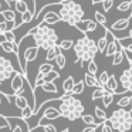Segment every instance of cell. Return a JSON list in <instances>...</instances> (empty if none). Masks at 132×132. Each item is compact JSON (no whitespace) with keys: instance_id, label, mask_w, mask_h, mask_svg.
Instances as JSON below:
<instances>
[{"instance_id":"31","label":"cell","mask_w":132,"mask_h":132,"mask_svg":"<svg viewBox=\"0 0 132 132\" xmlns=\"http://www.w3.org/2000/svg\"><path fill=\"white\" fill-rule=\"evenodd\" d=\"M65 63H67V60H65V55L63 54V53H58L57 54V57H55V64H57V67L60 70H63L64 67H65Z\"/></svg>"},{"instance_id":"46","label":"cell","mask_w":132,"mask_h":132,"mask_svg":"<svg viewBox=\"0 0 132 132\" xmlns=\"http://www.w3.org/2000/svg\"><path fill=\"white\" fill-rule=\"evenodd\" d=\"M122 50L126 53V54H128V53H131V54H132V43H128L126 46H123Z\"/></svg>"},{"instance_id":"24","label":"cell","mask_w":132,"mask_h":132,"mask_svg":"<svg viewBox=\"0 0 132 132\" xmlns=\"http://www.w3.org/2000/svg\"><path fill=\"white\" fill-rule=\"evenodd\" d=\"M94 16H95V23L101 24L104 29H106V17H105V16H104L101 12H98V10H95V12H94Z\"/></svg>"},{"instance_id":"15","label":"cell","mask_w":132,"mask_h":132,"mask_svg":"<svg viewBox=\"0 0 132 132\" xmlns=\"http://www.w3.org/2000/svg\"><path fill=\"white\" fill-rule=\"evenodd\" d=\"M0 48L3 50L4 53H13L17 55L19 54V46L17 44H10L7 41H0Z\"/></svg>"},{"instance_id":"43","label":"cell","mask_w":132,"mask_h":132,"mask_svg":"<svg viewBox=\"0 0 132 132\" xmlns=\"http://www.w3.org/2000/svg\"><path fill=\"white\" fill-rule=\"evenodd\" d=\"M101 132H114V129H112L111 126H109V123L105 121V122L101 123Z\"/></svg>"},{"instance_id":"8","label":"cell","mask_w":132,"mask_h":132,"mask_svg":"<svg viewBox=\"0 0 132 132\" xmlns=\"http://www.w3.org/2000/svg\"><path fill=\"white\" fill-rule=\"evenodd\" d=\"M129 21H131V17L119 19V20H117L115 23H112V26L108 29V31L109 33H112V31H122V30H125L126 27L129 26Z\"/></svg>"},{"instance_id":"7","label":"cell","mask_w":132,"mask_h":132,"mask_svg":"<svg viewBox=\"0 0 132 132\" xmlns=\"http://www.w3.org/2000/svg\"><path fill=\"white\" fill-rule=\"evenodd\" d=\"M75 27H77L81 33H84V36H87V33L95 31L97 27H98V24L95 23L94 20H82V21H80Z\"/></svg>"},{"instance_id":"53","label":"cell","mask_w":132,"mask_h":132,"mask_svg":"<svg viewBox=\"0 0 132 132\" xmlns=\"http://www.w3.org/2000/svg\"><path fill=\"white\" fill-rule=\"evenodd\" d=\"M131 60H132V58H131Z\"/></svg>"},{"instance_id":"45","label":"cell","mask_w":132,"mask_h":132,"mask_svg":"<svg viewBox=\"0 0 132 132\" xmlns=\"http://www.w3.org/2000/svg\"><path fill=\"white\" fill-rule=\"evenodd\" d=\"M100 125H101V123H95L94 126H87V128H84L81 132H95V131H97V128H98Z\"/></svg>"},{"instance_id":"10","label":"cell","mask_w":132,"mask_h":132,"mask_svg":"<svg viewBox=\"0 0 132 132\" xmlns=\"http://www.w3.org/2000/svg\"><path fill=\"white\" fill-rule=\"evenodd\" d=\"M118 50H119V44H118V41L115 40L114 37L111 38V40L108 41V44H106V48H105V55L106 57H112V55L115 54V53L118 51Z\"/></svg>"},{"instance_id":"18","label":"cell","mask_w":132,"mask_h":132,"mask_svg":"<svg viewBox=\"0 0 132 132\" xmlns=\"http://www.w3.org/2000/svg\"><path fill=\"white\" fill-rule=\"evenodd\" d=\"M16 70H6L3 67H0V82L3 84L6 80H12V77L16 74Z\"/></svg>"},{"instance_id":"41","label":"cell","mask_w":132,"mask_h":132,"mask_svg":"<svg viewBox=\"0 0 132 132\" xmlns=\"http://www.w3.org/2000/svg\"><path fill=\"white\" fill-rule=\"evenodd\" d=\"M132 9V2H122L121 4H118L117 10L118 12H126V10Z\"/></svg>"},{"instance_id":"6","label":"cell","mask_w":132,"mask_h":132,"mask_svg":"<svg viewBox=\"0 0 132 132\" xmlns=\"http://www.w3.org/2000/svg\"><path fill=\"white\" fill-rule=\"evenodd\" d=\"M121 85H122V91H129L132 92V67L126 68L121 75Z\"/></svg>"},{"instance_id":"16","label":"cell","mask_w":132,"mask_h":132,"mask_svg":"<svg viewBox=\"0 0 132 132\" xmlns=\"http://www.w3.org/2000/svg\"><path fill=\"white\" fill-rule=\"evenodd\" d=\"M0 14H2L3 20L7 21V23H14L16 21V12L13 9H4L0 12Z\"/></svg>"},{"instance_id":"2","label":"cell","mask_w":132,"mask_h":132,"mask_svg":"<svg viewBox=\"0 0 132 132\" xmlns=\"http://www.w3.org/2000/svg\"><path fill=\"white\" fill-rule=\"evenodd\" d=\"M58 112L64 118H68V115L72 114V112H78V114L82 115L84 114V105L78 98L70 97V98H65V100H60Z\"/></svg>"},{"instance_id":"11","label":"cell","mask_w":132,"mask_h":132,"mask_svg":"<svg viewBox=\"0 0 132 132\" xmlns=\"http://www.w3.org/2000/svg\"><path fill=\"white\" fill-rule=\"evenodd\" d=\"M104 88L108 92H112V94L118 92V81H117V77H115L114 74L109 75V78H108V81H106V84L104 85Z\"/></svg>"},{"instance_id":"42","label":"cell","mask_w":132,"mask_h":132,"mask_svg":"<svg viewBox=\"0 0 132 132\" xmlns=\"http://www.w3.org/2000/svg\"><path fill=\"white\" fill-rule=\"evenodd\" d=\"M101 6H102L104 12H109L114 7V0H102L101 2Z\"/></svg>"},{"instance_id":"17","label":"cell","mask_w":132,"mask_h":132,"mask_svg":"<svg viewBox=\"0 0 132 132\" xmlns=\"http://www.w3.org/2000/svg\"><path fill=\"white\" fill-rule=\"evenodd\" d=\"M84 85H87V87H95V88H104V87L100 85L97 77H92V75H89V74L84 75Z\"/></svg>"},{"instance_id":"23","label":"cell","mask_w":132,"mask_h":132,"mask_svg":"<svg viewBox=\"0 0 132 132\" xmlns=\"http://www.w3.org/2000/svg\"><path fill=\"white\" fill-rule=\"evenodd\" d=\"M58 53H60V50H58L57 46L53 47V48H50V50H47V51H46V60H47V63L55 60V57H57Z\"/></svg>"},{"instance_id":"50","label":"cell","mask_w":132,"mask_h":132,"mask_svg":"<svg viewBox=\"0 0 132 132\" xmlns=\"http://www.w3.org/2000/svg\"><path fill=\"white\" fill-rule=\"evenodd\" d=\"M0 12H2V2H0Z\"/></svg>"},{"instance_id":"26","label":"cell","mask_w":132,"mask_h":132,"mask_svg":"<svg viewBox=\"0 0 132 132\" xmlns=\"http://www.w3.org/2000/svg\"><path fill=\"white\" fill-rule=\"evenodd\" d=\"M13 4H14V7H16V12H19L20 14H23L24 12L29 10V9H27V3L24 2V0H16Z\"/></svg>"},{"instance_id":"20","label":"cell","mask_w":132,"mask_h":132,"mask_svg":"<svg viewBox=\"0 0 132 132\" xmlns=\"http://www.w3.org/2000/svg\"><path fill=\"white\" fill-rule=\"evenodd\" d=\"M74 78L70 75V77H67L65 80H64V82H63V91H64V94H71V89H72V87H74Z\"/></svg>"},{"instance_id":"39","label":"cell","mask_w":132,"mask_h":132,"mask_svg":"<svg viewBox=\"0 0 132 132\" xmlns=\"http://www.w3.org/2000/svg\"><path fill=\"white\" fill-rule=\"evenodd\" d=\"M58 77H60V72L51 71L50 74H47L46 77H44V82H54V80H57Z\"/></svg>"},{"instance_id":"35","label":"cell","mask_w":132,"mask_h":132,"mask_svg":"<svg viewBox=\"0 0 132 132\" xmlns=\"http://www.w3.org/2000/svg\"><path fill=\"white\" fill-rule=\"evenodd\" d=\"M82 92H84V81H80V82L74 84V87L71 89V94L75 95V94H82Z\"/></svg>"},{"instance_id":"1","label":"cell","mask_w":132,"mask_h":132,"mask_svg":"<svg viewBox=\"0 0 132 132\" xmlns=\"http://www.w3.org/2000/svg\"><path fill=\"white\" fill-rule=\"evenodd\" d=\"M112 129H117L119 132H126L132 128V111L119 109L112 112V115L106 119Z\"/></svg>"},{"instance_id":"28","label":"cell","mask_w":132,"mask_h":132,"mask_svg":"<svg viewBox=\"0 0 132 132\" xmlns=\"http://www.w3.org/2000/svg\"><path fill=\"white\" fill-rule=\"evenodd\" d=\"M101 100H102L104 106H105V108H108V106L112 104V101H114V94H112V92H108V91L105 89V92H104V97L101 98Z\"/></svg>"},{"instance_id":"48","label":"cell","mask_w":132,"mask_h":132,"mask_svg":"<svg viewBox=\"0 0 132 132\" xmlns=\"http://www.w3.org/2000/svg\"><path fill=\"white\" fill-rule=\"evenodd\" d=\"M2 101H3V92L0 91V105H2Z\"/></svg>"},{"instance_id":"49","label":"cell","mask_w":132,"mask_h":132,"mask_svg":"<svg viewBox=\"0 0 132 132\" xmlns=\"http://www.w3.org/2000/svg\"><path fill=\"white\" fill-rule=\"evenodd\" d=\"M61 132H70V129H68V128H65V129H63Z\"/></svg>"},{"instance_id":"5","label":"cell","mask_w":132,"mask_h":132,"mask_svg":"<svg viewBox=\"0 0 132 132\" xmlns=\"http://www.w3.org/2000/svg\"><path fill=\"white\" fill-rule=\"evenodd\" d=\"M3 117L4 121L7 122L10 128V132H27L23 129V126H29L27 125V121H23L21 118H10V117H6V115H0Z\"/></svg>"},{"instance_id":"40","label":"cell","mask_w":132,"mask_h":132,"mask_svg":"<svg viewBox=\"0 0 132 132\" xmlns=\"http://www.w3.org/2000/svg\"><path fill=\"white\" fill-rule=\"evenodd\" d=\"M108 78H109V74H108L106 71H102V72L100 74V77L97 78V80H98V82H100V85H101V87H104V85L106 84V81H108Z\"/></svg>"},{"instance_id":"44","label":"cell","mask_w":132,"mask_h":132,"mask_svg":"<svg viewBox=\"0 0 132 132\" xmlns=\"http://www.w3.org/2000/svg\"><path fill=\"white\" fill-rule=\"evenodd\" d=\"M43 129H44V132H57L55 125H51V123H46V125H43Z\"/></svg>"},{"instance_id":"21","label":"cell","mask_w":132,"mask_h":132,"mask_svg":"<svg viewBox=\"0 0 132 132\" xmlns=\"http://www.w3.org/2000/svg\"><path fill=\"white\" fill-rule=\"evenodd\" d=\"M51 71H54V67H53L51 63H43L38 67V74L44 75V77H46L47 74H50Z\"/></svg>"},{"instance_id":"33","label":"cell","mask_w":132,"mask_h":132,"mask_svg":"<svg viewBox=\"0 0 132 132\" xmlns=\"http://www.w3.org/2000/svg\"><path fill=\"white\" fill-rule=\"evenodd\" d=\"M41 89H43L44 92H51V94L57 92V87H55L54 82H43V85H41Z\"/></svg>"},{"instance_id":"4","label":"cell","mask_w":132,"mask_h":132,"mask_svg":"<svg viewBox=\"0 0 132 132\" xmlns=\"http://www.w3.org/2000/svg\"><path fill=\"white\" fill-rule=\"evenodd\" d=\"M24 80L26 78L20 72H16L12 77V80H10V88L13 91V95H21L24 92Z\"/></svg>"},{"instance_id":"52","label":"cell","mask_w":132,"mask_h":132,"mask_svg":"<svg viewBox=\"0 0 132 132\" xmlns=\"http://www.w3.org/2000/svg\"><path fill=\"white\" fill-rule=\"evenodd\" d=\"M0 87H2V82H0Z\"/></svg>"},{"instance_id":"22","label":"cell","mask_w":132,"mask_h":132,"mask_svg":"<svg viewBox=\"0 0 132 132\" xmlns=\"http://www.w3.org/2000/svg\"><path fill=\"white\" fill-rule=\"evenodd\" d=\"M57 47H58L60 51H63V50L67 51V50H71L72 47H74V41L72 40H61V41H58Z\"/></svg>"},{"instance_id":"14","label":"cell","mask_w":132,"mask_h":132,"mask_svg":"<svg viewBox=\"0 0 132 132\" xmlns=\"http://www.w3.org/2000/svg\"><path fill=\"white\" fill-rule=\"evenodd\" d=\"M117 104H118V106H119V109L129 108V111H132V94L131 95H125V97L119 98Z\"/></svg>"},{"instance_id":"12","label":"cell","mask_w":132,"mask_h":132,"mask_svg":"<svg viewBox=\"0 0 132 132\" xmlns=\"http://www.w3.org/2000/svg\"><path fill=\"white\" fill-rule=\"evenodd\" d=\"M108 36H109V31H108V27L104 29V36L97 41V48H98V53H104L106 48V44H108Z\"/></svg>"},{"instance_id":"27","label":"cell","mask_w":132,"mask_h":132,"mask_svg":"<svg viewBox=\"0 0 132 132\" xmlns=\"http://www.w3.org/2000/svg\"><path fill=\"white\" fill-rule=\"evenodd\" d=\"M13 30H14V23L10 24L4 20L0 23V36H3L4 33H7V31H13Z\"/></svg>"},{"instance_id":"36","label":"cell","mask_w":132,"mask_h":132,"mask_svg":"<svg viewBox=\"0 0 132 132\" xmlns=\"http://www.w3.org/2000/svg\"><path fill=\"white\" fill-rule=\"evenodd\" d=\"M104 92H105V88H95V91H92L91 100H92V101L101 100V98L104 97Z\"/></svg>"},{"instance_id":"3","label":"cell","mask_w":132,"mask_h":132,"mask_svg":"<svg viewBox=\"0 0 132 132\" xmlns=\"http://www.w3.org/2000/svg\"><path fill=\"white\" fill-rule=\"evenodd\" d=\"M94 43V40H91V38L88 37V36H84V37H81V38H78L77 41L74 43V53H75V57H77V60L74 61L75 64L78 63V61L81 60V57L84 55V53L87 51V50L89 48V46Z\"/></svg>"},{"instance_id":"29","label":"cell","mask_w":132,"mask_h":132,"mask_svg":"<svg viewBox=\"0 0 132 132\" xmlns=\"http://www.w3.org/2000/svg\"><path fill=\"white\" fill-rule=\"evenodd\" d=\"M97 72H98V65H97V63H95L94 60L89 61V63L87 64V74L95 77V75H97Z\"/></svg>"},{"instance_id":"19","label":"cell","mask_w":132,"mask_h":132,"mask_svg":"<svg viewBox=\"0 0 132 132\" xmlns=\"http://www.w3.org/2000/svg\"><path fill=\"white\" fill-rule=\"evenodd\" d=\"M125 57H126L125 51H123V50H118V51L112 55V65H114V67L119 65V64L123 61V58H125Z\"/></svg>"},{"instance_id":"47","label":"cell","mask_w":132,"mask_h":132,"mask_svg":"<svg viewBox=\"0 0 132 132\" xmlns=\"http://www.w3.org/2000/svg\"><path fill=\"white\" fill-rule=\"evenodd\" d=\"M128 38L131 40V43H132V29L129 30V33H128Z\"/></svg>"},{"instance_id":"13","label":"cell","mask_w":132,"mask_h":132,"mask_svg":"<svg viewBox=\"0 0 132 132\" xmlns=\"http://www.w3.org/2000/svg\"><path fill=\"white\" fill-rule=\"evenodd\" d=\"M12 98H14V105H16V108L24 109L26 106H29V101H27V98L23 97V95H10V100H12Z\"/></svg>"},{"instance_id":"51","label":"cell","mask_w":132,"mask_h":132,"mask_svg":"<svg viewBox=\"0 0 132 132\" xmlns=\"http://www.w3.org/2000/svg\"><path fill=\"white\" fill-rule=\"evenodd\" d=\"M129 17H131V19H132V12H131V16H129Z\"/></svg>"},{"instance_id":"30","label":"cell","mask_w":132,"mask_h":132,"mask_svg":"<svg viewBox=\"0 0 132 132\" xmlns=\"http://www.w3.org/2000/svg\"><path fill=\"white\" fill-rule=\"evenodd\" d=\"M94 114H95V117H97L98 119L101 121V123H102V122H105V121L108 119V117H106V112L104 111V109H101L100 106H95Z\"/></svg>"},{"instance_id":"34","label":"cell","mask_w":132,"mask_h":132,"mask_svg":"<svg viewBox=\"0 0 132 132\" xmlns=\"http://www.w3.org/2000/svg\"><path fill=\"white\" fill-rule=\"evenodd\" d=\"M81 119H82V122L85 123V125H88V126H94L95 125V118L92 117V115H89V114H82L81 115Z\"/></svg>"},{"instance_id":"25","label":"cell","mask_w":132,"mask_h":132,"mask_svg":"<svg viewBox=\"0 0 132 132\" xmlns=\"http://www.w3.org/2000/svg\"><path fill=\"white\" fill-rule=\"evenodd\" d=\"M34 115V111H33V108L31 106H26L24 109H21V112H20V118L23 121H27V119H30V118Z\"/></svg>"},{"instance_id":"32","label":"cell","mask_w":132,"mask_h":132,"mask_svg":"<svg viewBox=\"0 0 132 132\" xmlns=\"http://www.w3.org/2000/svg\"><path fill=\"white\" fill-rule=\"evenodd\" d=\"M33 19H34V16H33V13L31 12H24L23 14H21V23H20V26L21 24H30L33 21Z\"/></svg>"},{"instance_id":"38","label":"cell","mask_w":132,"mask_h":132,"mask_svg":"<svg viewBox=\"0 0 132 132\" xmlns=\"http://www.w3.org/2000/svg\"><path fill=\"white\" fill-rule=\"evenodd\" d=\"M0 67H3V68H6V70H14L12 61H10L9 58H4V57H0Z\"/></svg>"},{"instance_id":"37","label":"cell","mask_w":132,"mask_h":132,"mask_svg":"<svg viewBox=\"0 0 132 132\" xmlns=\"http://www.w3.org/2000/svg\"><path fill=\"white\" fill-rule=\"evenodd\" d=\"M3 36H4V41H7V43H10V44H17L14 31H7V33H4Z\"/></svg>"},{"instance_id":"9","label":"cell","mask_w":132,"mask_h":132,"mask_svg":"<svg viewBox=\"0 0 132 132\" xmlns=\"http://www.w3.org/2000/svg\"><path fill=\"white\" fill-rule=\"evenodd\" d=\"M60 112H58L57 108L54 106H47V108L43 109V119L44 121H53V119H57L60 118Z\"/></svg>"}]
</instances>
